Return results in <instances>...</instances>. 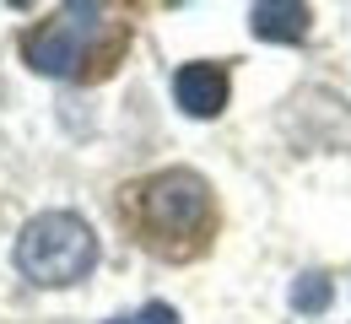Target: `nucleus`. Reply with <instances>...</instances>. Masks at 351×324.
Listing matches in <instances>:
<instances>
[{"mask_svg":"<svg viewBox=\"0 0 351 324\" xmlns=\"http://www.w3.org/2000/svg\"><path fill=\"white\" fill-rule=\"evenodd\" d=\"M249 27H254V38H270V44H298V38H308V5H298V0H260L249 11Z\"/></svg>","mask_w":351,"mask_h":324,"instance_id":"5","label":"nucleus"},{"mask_svg":"<svg viewBox=\"0 0 351 324\" xmlns=\"http://www.w3.org/2000/svg\"><path fill=\"white\" fill-rule=\"evenodd\" d=\"M173 97L189 119H217L221 108H227V71L195 60V65H184L173 76Z\"/></svg>","mask_w":351,"mask_h":324,"instance_id":"4","label":"nucleus"},{"mask_svg":"<svg viewBox=\"0 0 351 324\" xmlns=\"http://www.w3.org/2000/svg\"><path fill=\"white\" fill-rule=\"evenodd\" d=\"M108 324H178V314L168 308V303H146V308H135V314H119V319Z\"/></svg>","mask_w":351,"mask_h":324,"instance_id":"7","label":"nucleus"},{"mask_svg":"<svg viewBox=\"0 0 351 324\" xmlns=\"http://www.w3.org/2000/svg\"><path fill=\"white\" fill-rule=\"evenodd\" d=\"M97 265V232L76 211H44L16 238V271L33 286H71Z\"/></svg>","mask_w":351,"mask_h":324,"instance_id":"1","label":"nucleus"},{"mask_svg":"<svg viewBox=\"0 0 351 324\" xmlns=\"http://www.w3.org/2000/svg\"><path fill=\"white\" fill-rule=\"evenodd\" d=\"M141 227L146 238L168 243V249H189L200 243V232L211 227V189L189 168H168L157 179L141 184Z\"/></svg>","mask_w":351,"mask_h":324,"instance_id":"2","label":"nucleus"},{"mask_svg":"<svg viewBox=\"0 0 351 324\" xmlns=\"http://www.w3.org/2000/svg\"><path fill=\"white\" fill-rule=\"evenodd\" d=\"M108 33L103 22V5L92 0H76V5H60L49 22H38L27 38H22V60L38 71V76H82L87 60L97 54Z\"/></svg>","mask_w":351,"mask_h":324,"instance_id":"3","label":"nucleus"},{"mask_svg":"<svg viewBox=\"0 0 351 324\" xmlns=\"http://www.w3.org/2000/svg\"><path fill=\"white\" fill-rule=\"evenodd\" d=\"M330 297H335V286H330V276H319V271L298 276V286H292V308H298V314H319V308H330Z\"/></svg>","mask_w":351,"mask_h":324,"instance_id":"6","label":"nucleus"}]
</instances>
